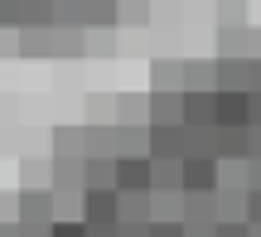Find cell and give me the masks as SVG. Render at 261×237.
I'll use <instances>...</instances> for the list:
<instances>
[{
	"mask_svg": "<svg viewBox=\"0 0 261 237\" xmlns=\"http://www.w3.org/2000/svg\"><path fill=\"white\" fill-rule=\"evenodd\" d=\"M213 126H247V87H213Z\"/></svg>",
	"mask_w": 261,
	"mask_h": 237,
	"instance_id": "cell-1",
	"label": "cell"
},
{
	"mask_svg": "<svg viewBox=\"0 0 261 237\" xmlns=\"http://www.w3.org/2000/svg\"><path fill=\"white\" fill-rule=\"evenodd\" d=\"M218 189V155H184V194Z\"/></svg>",
	"mask_w": 261,
	"mask_h": 237,
	"instance_id": "cell-2",
	"label": "cell"
},
{
	"mask_svg": "<svg viewBox=\"0 0 261 237\" xmlns=\"http://www.w3.org/2000/svg\"><path fill=\"white\" fill-rule=\"evenodd\" d=\"M116 189H150V155H116Z\"/></svg>",
	"mask_w": 261,
	"mask_h": 237,
	"instance_id": "cell-3",
	"label": "cell"
},
{
	"mask_svg": "<svg viewBox=\"0 0 261 237\" xmlns=\"http://www.w3.org/2000/svg\"><path fill=\"white\" fill-rule=\"evenodd\" d=\"M116 107H121V112H116V121H130V126H140V121L150 116V97H121Z\"/></svg>",
	"mask_w": 261,
	"mask_h": 237,
	"instance_id": "cell-4",
	"label": "cell"
},
{
	"mask_svg": "<svg viewBox=\"0 0 261 237\" xmlns=\"http://www.w3.org/2000/svg\"><path fill=\"white\" fill-rule=\"evenodd\" d=\"M155 87H184V68L169 63V58H160L155 63Z\"/></svg>",
	"mask_w": 261,
	"mask_h": 237,
	"instance_id": "cell-5",
	"label": "cell"
},
{
	"mask_svg": "<svg viewBox=\"0 0 261 237\" xmlns=\"http://www.w3.org/2000/svg\"><path fill=\"white\" fill-rule=\"evenodd\" d=\"M184 87H213V63H184Z\"/></svg>",
	"mask_w": 261,
	"mask_h": 237,
	"instance_id": "cell-6",
	"label": "cell"
},
{
	"mask_svg": "<svg viewBox=\"0 0 261 237\" xmlns=\"http://www.w3.org/2000/svg\"><path fill=\"white\" fill-rule=\"evenodd\" d=\"M247 228H261V189H256V184H252V189H247Z\"/></svg>",
	"mask_w": 261,
	"mask_h": 237,
	"instance_id": "cell-7",
	"label": "cell"
},
{
	"mask_svg": "<svg viewBox=\"0 0 261 237\" xmlns=\"http://www.w3.org/2000/svg\"><path fill=\"white\" fill-rule=\"evenodd\" d=\"M247 126H261V87H247Z\"/></svg>",
	"mask_w": 261,
	"mask_h": 237,
	"instance_id": "cell-8",
	"label": "cell"
},
{
	"mask_svg": "<svg viewBox=\"0 0 261 237\" xmlns=\"http://www.w3.org/2000/svg\"><path fill=\"white\" fill-rule=\"evenodd\" d=\"M150 10H145V0H126L121 5V19H145Z\"/></svg>",
	"mask_w": 261,
	"mask_h": 237,
	"instance_id": "cell-9",
	"label": "cell"
}]
</instances>
